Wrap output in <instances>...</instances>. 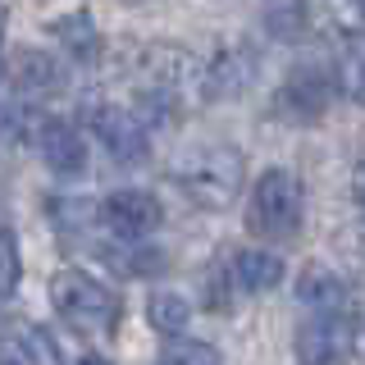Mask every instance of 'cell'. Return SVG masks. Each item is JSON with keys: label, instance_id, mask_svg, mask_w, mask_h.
Instances as JSON below:
<instances>
[{"label": "cell", "instance_id": "obj_1", "mask_svg": "<svg viewBox=\"0 0 365 365\" xmlns=\"http://www.w3.org/2000/svg\"><path fill=\"white\" fill-rule=\"evenodd\" d=\"M137 96L151 114H182L187 106L205 101V60L178 41H151L133 60Z\"/></svg>", "mask_w": 365, "mask_h": 365}, {"label": "cell", "instance_id": "obj_2", "mask_svg": "<svg viewBox=\"0 0 365 365\" xmlns=\"http://www.w3.org/2000/svg\"><path fill=\"white\" fill-rule=\"evenodd\" d=\"M51 306L73 334L83 338H110L119 329V292L106 288L101 279H91L83 269H60L51 279Z\"/></svg>", "mask_w": 365, "mask_h": 365}, {"label": "cell", "instance_id": "obj_3", "mask_svg": "<svg viewBox=\"0 0 365 365\" xmlns=\"http://www.w3.org/2000/svg\"><path fill=\"white\" fill-rule=\"evenodd\" d=\"M174 182L201 210H228L242 197V155L233 146H197L174 165Z\"/></svg>", "mask_w": 365, "mask_h": 365}, {"label": "cell", "instance_id": "obj_4", "mask_svg": "<svg viewBox=\"0 0 365 365\" xmlns=\"http://www.w3.org/2000/svg\"><path fill=\"white\" fill-rule=\"evenodd\" d=\"M302 182H297L288 169H265V174L256 178V187H251V201H247V224L256 237H274V242H283V237H292L297 228H302Z\"/></svg>", "mask_w": 365, "mask_h": 365}, {"label": "cell", "instance_id": "obj_5", "mask_svg": "<svg viewBox=\"0 0 365 365\" xmlns=\"http://www.w3.org/2000/svg\"><path fill=\"white\" fill-rule=\"evenodd\" d=\"M297 365H351L356 351V315H306L297 324Z\"/></svg>", "mask_w": 365, "mask_h": 365}, {"label": "cell", "instance_id": "obj_6", "mask_svg": "<svg viewBox=\"0 0 365 365\" xmlns=\"http://www.w3.org/2000/svg\"><path fill=\"white\" fill-rule=\"evenodd\" d=\"M87 123L96 133V142L119 160V165H142L151 155V128L146 119L128 106H110V101H96L87 106Z\"/></svg>", "mask_w": 365, "mask_h": 365}, {"label": "cell", "instance_id": "obj_7", "mask_svg": "<svg viewBox=\"0 0 365 365\" xmlns=\"http://www.w3.org/2000/svg\"><path fill=\"white\" fill-rule=\"evenodd\" d=\"M160 220H165V205L146 187H119L101 201V224H106L119 242H142V237H151L160 228Z\"/></svg>", "mask_w": 365, "mask_h": 365}, {"label": "cell", "instance_id": "obj_8", "mask_svg": "<svg viewBox=\"0 0 365 365\" xmlns=\"http://www.w3.org/2000/svg\"><path fill=\"white\" fill-rule=\"evenodd\" d=\"M329 101H334V78H329L319 64H302V68H292L288 83L279 87L274 110L288 114L292 123H315L319 114L329 110Z\"/></svg>", "mask_w": 365, "mask_h": 365}, {"label": "cell", "instance_id": "obj_9", "mask_svg": "<svg viewBox=\"0 0 365 365\" xmlns=\"http://www.w3.org/2000/svg\"><path fill=\"white\" fill-rule=\"evenodd\" d=\"M32 142H37V151L46 160V169L60 178H73L87 169V137L78 123L68 119H37V133H32Z\"/></svg>", "mask_w": 365, "mask_h": 365}, {"label": "cell", "instance_id": "obj_10", "mask_svg": "<svg viewBox=\"0 0 365 365\" xmlns=\"http://www.w3.org/2000/svg\"><path fill=\"white\" fill-rule=\"evenodd\" d=\"M260 73V55L251 51L247 41H228L205 60V101H224V96H237L256 83Z\"/></svg>", "mask_w": 365, "mask_h": 365}, {"label": "cell", "instance_id": "obj_11", "mask_svg": "<svg viewBox=\"0 0 365 365\" xmlns=\"http://www.w3.org/2000/svg\"><path fill=\"white\" fill-rule=\"evenodd\" d=\"M224 274H228V288H233V297L237 292L260 297V292H274L283 283V260L274 256V251H265V247H242V251H233V256H228Z\"/></svg>", "mask_w": 365, "mask_h": 365}, {"label": "cell", "instance_id": "obj_12", "mask_svg": "<svg viewBox=\"0 0 365 365\" xmlns=\"http://www.w3.org/2000/svg\"><path fill=\"white\" fill-rule=\"evenodd\" d=\"M297 302H302L311 315H342V311H351L347 283H342L334 269H324V265H311L302 279H297Z\"/></svg>", "mask_w": 365, "mask_h": 365}, {"label": "cell", "instance_id": "obj_13", "mask_svg": "<svg viewBox=\"0 0 365 365\" xmlns=\"http://www.w3.org/2000/svg\"><path fill=\"white\" fill-rule=\"evenodd\" d=\"M9 73H14L19 96H55L64 87V64L51 51H19Z\"/></svg>", "mask_w": 365, "mask_h": 365}, {"label": "cell", "instance_id": "obj_14", "mask_svg": "<svg viewBox=\"0 0 365 365\" xmlns=\"http://www.w3.org/2000/svg\"><path fill=\"white\" fill-rule=\"evenodd\" d=\"M146 319H151V329H155V334L178 338L182 329L192 324V302H187L182 292L160 288V292H151V302H146Z\"/></svg>", "mask_w": 365, "mask_h": 365}, {"label": "cell", "instance_id": "obj_15", "mask_svg": "<svg viewBox=\"0 0 365 365\" xmlns=\"http://www.w3.org/2000/svg\"><path fill=\"white\" fill-rule=\"evenodd\" d=\"M155 365H224L220 347L215 342H201V338H165V347H160Z\"/></svg>", "mask_w": 365, "mask_h": 365}, {"label": "cell", "instance_id": "obj_16", "mask_svg": "<svg viewBox=\"0 0 365 365\" xmlns=\"http://www.w3.org/2000/svg\"><path fill=\"white\" fill-rule=\"evenodd\" d=\"M51 32H55V37H60L73 55H83V60L101 55V32L91 28L87 14H68V19H60V23H51Z\"/></svg>", "mask_w": 365, "mask_h": 365}, {"label": "cell", "instance_id": "obj_17", "mask_svg": "<svg viewBox=\"0 0 365 365\" xmlns=\"http://www.w3.org/2000/svg\"><path fill=\"white\" fill-rule=\"evenodd\" d=\"M342 87L351 91V101L365 106V32L347 37V51H342Z\"/></svg>", "mask_w": 365, "mask_h": 365}, {"label": "cell", "instance_id": "obj_18", "mask_svg": "<svg viewBox=\"0 0 365 365\" xmlns=\"http://www.w3.org/2000/svg\"><path fill=\"white\" fill-rule=\"evenodd\" d=\"M23 279V256H19V237L0 224V297H9Z\"/></svg>", "mask_w": 365, "mask_h": 365}, {"label": "cell", "instance_id": "obj_19", "mask_svg": "<svg viewBox=\"0 0 365 365\" xmlns=\"http://www.w3.org/2000/svg\"><path fill=\"white\" fill-rule=\"evenodd\" d=\"M265 19H269V32L292 37V32L306 23V9H302V0H269V5H265Z\"/></svg>", "mask_w": 365, "mask_h": 365}, {"label": "cell", "instance_id": "obj_20", "mask_svg": "<svg viewBox=\"0 0 365 365\" xmlns=\"http://www.w3.org/2000/svg\"><path fill=\"white\" fill-rule=\"evenodd\" d=\"M73 365H110V361H106V356H96V351H87V356H78Z\"/></svg>", "mask_w": 365, "mask_h": 365}, {"label": "cell", "instance_id": "obj_21", "mask_svg": "<svg viewBox=\"0 0 365 365\" xmlns=\"http://www.w3.org/2000/svg\"><path fill=\"white\" fill-rule=\"evenodd\" d=\"M0 83H5V51H0Z\"/></svg>", "mask_w": 365, "mask_h": 365}, {"label": "cell", "instance_id": "obj_22", "mask_svg": "<svg viewBox=\"0 0 365 365\" xmlns=\"http://www.w3.org/2000/svg\"><path fill=\"white\" fill-rule=\"evenodd\" d=\"M0 365H19V361H9V356H0Z\"/></svg>", "mask_w": 365, "mask_h": 365}, {"label": "cell", "instance_id": "obj_23", "mask_svg": "<svg viewBox=\"0 0 365 365\" xmlns=\"http://www.w3.org/2000/svg\"><path fill=\"white\" fill-rule=\"evenodd\" d=\"M356 9H361V14H365V0H356Z\"/></svg>", "mask_w": 365, "mask_h": 365}]
</instances>
